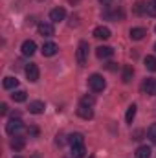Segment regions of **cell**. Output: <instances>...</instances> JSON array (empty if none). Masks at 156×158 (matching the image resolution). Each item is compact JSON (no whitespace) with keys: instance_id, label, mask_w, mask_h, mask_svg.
Masks as SVG:
<instances>
[{"instance_id":"obj_12","label":"cell","mask_w":156,"mask_h":158,"mask_svg":"<svg viewBox=\"0 0 156 158\" xmlns=\"http://www.w3.org/2000/svg\"><path fill=\"white\" fill-rule=\"evenodd\" d=\"M94 37H96V39L107 40L109 37H110V30H109L107 26H97V28L94 30Z\"/></svg>"},{"instance_id":"obj_20","label":"cell","mask_w":156,"mask_h":158,"mask_svg":"<svg viewBox=\"0 0 156 158\" xmlns=\"http://www.w3.org/2000/svg\"><path fill=\"white\" fill-rule=\"evenodd\" d=\"M134 76V70H132V66H123V74H121V79H123V83H130V79Z\"/></svg>"},{"instance_id":"obj_26","label":"cell","mask_w":156,"mask_h":158,"mask_svg":"<svg viewBox=\"0 0 156 158\" xmlns=\"http://www.w3.org/2000/svg\"><path fill=\"white\" fill-rule=\"evenodd\" d=\"M94 103H96V99H94L92 96H83V98H81V103H79V105H86V107H94Z\"/></svg>"},{"instance_id":"obj_18","label":"cell","mask_w":156,"mask_h":158,"mask_svg":"<svg viewBox=\"0 0 156 158\" xmlns=\"http://www.w3.org/2000/svg\"><path fill=\"white\" fill-rule=\"evenodd\" d=\"M26 92L24 90H13V94H11V99L15 101V103H22V101H26Z\"/></svg>"},{"instance_id":"obj_28","label":"cell","mask_w":156,"mask_h":158,"mask_svg":"<svg viewBox=\"0 0 156 158\" xmlns=\"http://www.w3.org/2000/svg\"><path fill=\"white\" fill-rule=\"evenodd\" d=\"M134 13H136V15L145 13V2H138V4H136V7H134Z\"/></svg>"},{"instance_id":"obj_31","label":"cell","mask_w":156,"mask_h":158,"mask_svg":"<svg viewBox=\"0 0 156 158\" xmlns=\"http://www.w3.org/2000/svg\"><path fill=\"white\" fill-rule=\"evenodd\" d=\"M90 158H96V156H90Z\"/></svg>"},{"instance_id":"obj_8","label":"cell","mask_w":156,"mask_h":158,"mask_svg":"<svg viewBox=\"0 0 156 158\" xmlns=\"http://www.w3.org/2000/svg\"><path fill=\"white\" fill-rule=\"evenodd\" d=\"M64 17H66L64 7H55V9L50 11V20L51 22H61V20H64Z\"/></svg>"},{"instance_id":"obj_14","label":"cell","mask_w":156,"mask_h":158,"mask_svg":"<svg viewBox=\"0 0 156 158\" xmlns=\"http://www.w3.org/2000/svg\"><path fill=\"white\" fill-rule=\"evenodd\" d=\"M129 35H130L132 40H142L145 35H147V31H145L143 28H132V30L129 31Z\"/></svg>"},{"instance_id":"obj_21","label":"cell","mask_w":156,"mask_h":158,"mask_svg":"<svg viewBox=\"0 0 156 158\" xmlns=\"http://www.w3.org/2000/svg\"><path fill=\"white\" fill-rule=\"evenodd\" d=\"M84 153H86L84 143H83V145H74V147H72V158H83Z\"/></svg>"},{"instance_id":"obj_22","label":"cell","mask_w":156,"mask_h":158,"mask_svg":"<svg viewBox=\"0 0 156 158\" xmlns=\"http://www.w3.org/2000/svg\"><path fill=\"white\" fill-rule=\"evenodd\" d=\"M136 109H138V107H136L134 103H132V105L127 109V114H125V121H127V123H132V121H134V116H136Z\"/></svg>"},{"instance_id":"obj_15","label":"cell","mask_w":156,"mask_h":158,"mask_svg":"<svg viewBox=\"0 0 156 158\" xmlns=\"http://www.w3.org/2000/svg\"><path fill=\"white\" fill-rule=\"evenodd\" d=\"M68 143H70L72 147H74V145H83V143H84V138H83L81 132H74V134L68 136Z\"/></svg>"},{"instance_id":"obj_30","label":"cell","mask_w":156,"mask_h":158,"mask_svg":"<svg viewBox=\"0 0 156 158\" xmlns=\"http://www.w3.org/2000/svg\"><path fill=\"white\" fill-rule=\"evenodd\" d=\"M15 158H22V156H15Z\"/></svg>"},{"instance_id":"obj_6","label":"cell","mask_w":156,"mask_h":158,"mask_svg":"<svg viewBox=\"0 0 156 158\" xmlns=\"http://www.w3.org/2000/svg\"><path fill=\"white\" fill-rule=\"evenodd\" d=\"M20 50H22V55L30 57V55H33V53L37 52V44H35L33 40H24L22 46H20Z\"/></svg>"},{"instance_id":"obj_27","label":"cell","mask_w":156,"mask_h":158,"mask_svg":"<svg viewBox=\"0 0 156 158\" xmlns=\"http://www.w3.org/2000/svg\"><path fill=\"white\" fill-rule=\"evenodd\" d=\"M147 136H149V140H151V142H154V143H156V123H154V125H151V127L147 129Z\"/></svg>"},{"instance_id":"obj_16","label":"cell","mask_w":156,"mask_h":158,"mask_svg":"<svg viewBox=\"0 0 156 158\" xmlns=\"http://www.w3.org/2000/svg\"><path fill=\"white\" fill-rule=\"evenodd\" d=\"M151 147H147V145H140L138 149H136V158H151Z\"/></svg>"},{"instance_id":"obj_11","label":"cell","mask_w":156,"mask_h":158,"mask_svg":"<svg viewBox=\"0 0 156 158\" xmlns=\"http://www.w3.org/2000/svg\"><path fill=\"white\" fill-rule=\"evenodd\" d=\"M96 55L99 59H109V57L114 55V50L110 46H99V48H96Z\"/></svg>"},{"instance_id":"obj_23","label":"cell","mask_w":156,"mask_h":158,"mask_svg":"<svg viewBox=\"0 0 156 158\" xmlns=\"http://www.w3.org/2000/svg\"><path fill=\"white\" fill-rule=\"evenodd\" d=\"M145 68L151 70V72H156V57H153V55L145 57Z\"/></svg>"},{"instance_id":"obj_13","label":"cell","mask_w":156,"mask_h":158,"mask_svg":"<svg viewBox=\"0 0 156 158\" xmlns=\"http://www.w3.org/2000/svg\"><path fill=\"white\" fill-rule=\"evenodd\" d=\"M28 109H30V112H31V114H42V112H44V109H46V105H44L42 101H31Z\"/></svg>"},{"instance_id":"obj_33","label":"cell","mask_w":156,"mask_h":158,"mask_svg":"<svg viewBox=\"0 0 156 158\" xmlns=\"http://www.w3.org/2000/svg\"><path fill=\"white\" fill-rule=\"evenodd\" d=\"M105 2H107V0H105Z\"/></svg>"},{"instance_id":"obj_10","label":"cell","mask_w":156,"mask_h":158,"mask_svg":"<svg viewBox=\"0 0 156 158\" xmlns=\"http://www.w3.org/2000/svg\"><path fill=\"white\" fill-rule=\"evenodd\" d=\"M77 116L83 119H92L94 118V110L92 107H86V105H79L77 107Z\"/></svg>"},{"instance_id":"obj_2","label":"cell","mask_w":156,"mask_h":158,"mask_svg":"<svg viewBox=\"0 0 156 158\" xmlns=\"http://www.w3.org/2000/svg\"><path fill=\"white\" fill-rule=\"evenodd\" d=\"M88 86H90L94 92H103L105 86H107V81L103 79V76H99V74H92V76L88 77Z\"/></svg>"},{"instance_id":"obj_34","label":"cell","mask_w":156,"mask_h":158,"mask_svg":"<svg viewBox=\"0 0 156 158\" xmlns=\"http://www.w3.org/2000/svg\"><path fill=\"white\" fill-rule=\"evenodd\" d=\"M154 2H156V0H154Z\"/></svg>"},{"instance_id":"obj_4","label":"cell","mask_w":156,"mask_h":158,"mask_svg":"<svg viewBox=\"0 0 156 158\" xmlns=\"http://www.w3.org/2000/svg\"><path fill=\"white\" fill-rule=\"evenodd\" d=\"M24 72H26V77H28V81H31V83L39 81L40 70H39V66H37L35 63H30V64H28V66L24 68Z\"/></svg>"},{"instance_id":"obj_29","label":"cell","mask_w":156,"mask_h":158,"mask_svg":"<svg viewBox=\"0 0 156 158\" xmlns=\"http://www.w3.org/2000/svg\"><path fill=\"white\" fill-rule=\"evenodd\" d=\"M0 114H2V116H6V114H7V105H6V103H2V105H0Z\"/></svg>"},{"instance_id":"obj_25","label":"cell","mask_w":156,"mask_h":158,"mask_svg":"<svg viewBox=\"0 0 156 158\" xmlns=\"http://www.w3.org/2000/svg\"><path fill=\"white\" fill-rule=\"evenodd\" d=\"M105 17L112 19V20H117V19H123V11H105Z\"/></svg>"},{"instance_id":"obj_5","label":"cell","mask_w":156,"mask_h":158,"mask_svg":"<svg viewBox=\"0 0 156 158\" xmlns=\"http://www.w3.org/2000/svg\"><path fill=\"white\" fill-rule=\"evenodd\" d=\"M37 30H39V35H42V37H51V35H55V28H53L51 22H40L39 26H37Z\"/></svg>"},{"instance_id":"obj_3","label":"cell","mask_w":156,"mask_h":158,"mask_svg":"<svg viewBox=\"0 0 156 158\" xmlns=\"http://www.w3.org/2000/svg\"><path fill=\"white\" fill-rule=\"evenodd\" d=\"M88 42L86 40H81L79 42V46H77V63H79V66H84L86 64V61H88Z\"/></svg>"},{"instance_id":"obj_35","label":"cell","mask_w":156,"mask_h":158,"mask_svg":"<svg viewBox=\"0 0 156 158\" xmlns=\"http://www.w3.org/2000/svg\"><path fill=\"white\" fill-rule=\"evenodd\" d=\"M154 30H156V28H154Z\"/></svg>"},{"instance_id":"obj_9","label":"cell","mask_w":156,"mask_h":158,"mask_svg":"<svg viewBox=\"0 0 156 158\" xmlns=\"http://www.w3.org/2000/svg\"><path fill=\"white\" fill-rule=\"evenodd\" d=\"M142 90L149 96H156V79H145L142 85Z\"/></svg>"},{"instance_id":"obj_1","label":"cell","mask_w":156,"mask_h":158,"mask_svg":"<svg viewBox=\"0 0 156 158\" xmlns=\"http://www.w3.org/2000/svg\"><path fill=\"white\" fill-rule=\"evenodd\" d=\"M6 132L9 134V136H20L22 132H24V123H22V119L20 118H13L9 119L7 123H6Z\"/></svg>"},{"instance_id":"obj_32","label":"cell","mask_w":156,"mask_h":158,"mask_svg":"<svg viewBox=\"0 0 156 158\" xmlns=\"http://www.w3.org/2000/svg\"><path fill=\"white\" fill-rule=\"evenodd\" d=\"M154 50H156V44H154Z\"/></svg>"},{"instance_id":"obj_7","label":"cell","mask_w":156,"mask_h":158,"mask_svg":"<svg viewBox=\"0 0 156 158\" xmlns=\"http://www.w3.org/2000/svg\"><path fill=\"white\" fill-rule=\"evenodd\" d=\"M57 50H59L57 44L50 40V42H44V44H42V50H40V52H42L44 57H53V55L57 53Z\"/></svg>"},{"instance_id":"obj_17","label":"cell","mask_w":156,"mask_h":158,"mask_svg":"<svg viewBox=\"0 0 156 158\" xmlns=\"http://www.w3.org/2000/svg\"><path fill=\"white\" fill-rule=\"evenodd\" d=\"M4 88L6 90H13V88H17L18 86V79L17 77H4Z\"/></svg>"},{"instance_id":"obj_19","label":"cell","mask_w":156,"mask_h":158,"mask_svg":"<svg viewBox=\"0 0 156 158\" xmlns=\"http://www.w3.org/2000/svg\"><path fill=\"white\" fill-rule=\"evenodd\" d=\"M24 145H26V142H24V138H20V136H15V138L11 140V147H13L15 151H22Z\"/></svg>"},{"instance_id":"obj_24","label":"cell","mask_w":156,"mask_h":158,"mask_svg":"<svg viewBox=\"0 0 156 158\" xmlns=\"http://www.w3.org/2000/svg\"><path fill=\"white\" fill-rule=\"evenodd\" d=\"M145 15L149 17H156V2H145Z\"/></svg>"}]
</instances>
